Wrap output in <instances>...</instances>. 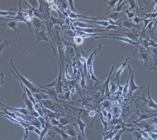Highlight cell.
<instances>
[{
  "label": "cell",
  "mask_w": 157,
  "mask_h": 140,
  "mask_svg": "<svg viewBox=\"0 0 157 140\" xmlns=\"http://www.w3.org/2000/svg\"><path fill=\"white\" fill-rule=\"evenodd\" d=\"M150 51L139 44L136 45L135 50L132 52L135 57L139 59L145 68L149 70H155Z\"/></svg>",
  "instance_id": "6da1fadb"
},
{
  "label": "cell",
  "mask_w": 157,
  "mask_h": 140,
  "mask_svg": "<svg viewBox=\"0 0 157 140\" xmlns=\"http://www.w3.org/2000/svg\"><path fill=\"white\" fill-rule=\"evenodd\" d=\"M10 68L9 70L13 73L16 78H17L19 82L23 83L24 85L25 86L32 94H37V93H48V92L44 89L39 88L37 87L33 84L29 80H27L26 78L21 75V74L17 71V69L16 68L13 60L10 58Z\"/></svg>",
  "instance_id": "7a4b0ae2"
},
{
  "label": "cell",
  "mask_w": 157,
  "mask_h": 140,
  "mask_svg": "<svg viewBox=\"0 0 157 140\" xmlns=\"http://www.w3.org/2000/svg\"><path fill=\"white\" fill-rule=\"evenodd\" d=\"M41 105L47 109L56 113H63L64 110L63 108L55 103H52L51 101L48 100H41L40 101Z\"/></svg>",
  "instance_id": "3957f363"
},
{
  "label": "cell",
  "mask_w": 157,
  "mask_h": 140,
  "mask_svg": "<svg viewBox=\"0 0 157 140\" xmlns=\"http://www.w3.org/2000/svg\"><path fill=\"white\" fill-rule=\"evenodd\" d=\"M128 68L129 70V73L130 74V81H129V91L130 96H132L133 92L135 90H137L138 89H141V88H144L145 87H139L134 82V72L131 69L130 65H128Z\"/></svg>",
  "instance_id": "277c9868"
},
{
  "label": "cell",
  "mask_w": 157,
  "mask_h": 140,
  "mask_svg": "<svg viewBox=\"0 0 157 140\" xmlns=\"http://www.w3.org/2000/svg\"><path fill=\"white\" fill-rule=\"evenodd\" d=\"M21 87L23 88L24 91V94L22 97V99H23V104H22V107L25 108L27 109L31 114L33 112L35 111V109L34 107V105L33 103L31 102V100L29 99L26 93L25 90L24 89L23 86H21Z\"/></svg>",
  "instance_id": "5b68a950"
},
{
  "label": "cell",
  "mask_w": 157,
  "mask_h": 140,
  "mask_svg": "<svg viewBox=\"0 0 157 140\" xmlns=\"http://www.w3.org/2000/svg\"><path fill=\"white\" fill-rule=\"evenodd\" d=\"M19 23V22L15 20H10L1 24V26L4 28H11L15 34L19 35L21 33V31L18 29V28Z\"/></svg>",
  "instance_id": "8992f818"
},
{
  "label": "cell",
  "mask_w": 157,
  "mask_h": 140,
  "mask_svg": "<svg viewBox=\"0 0 157 140\" xmlns=\"http://www.w3.org/2000/svg\"><path fill=\"white\" fill-rule=\"evenodd\" d=\"M0 105L2 106L3 107L7 109L14 110V111L19 112V113H21V114H23V115H25V116H26L28 118H29V119L30 120L33 119H34V117L30 116H31L30 112H29L27 109L25 108L22 107L21 108H14L9 107L5 105H3V104H2L1 103H0Z\"/></svg>",
  "instance_id": "52a82bcc"
},
{
  "label": "cell",
  "mask_w": 157,
  "mask_h": 140,
  "mask_svg": "<svg viewBox=\"0 0 157 140\" xmlns=\"http://www.w3.org/2000/svg\"><path fill=\"white\" fill-rule=\"evenodd\" d=\"M130 58L128 57L126 59V61H124V63H122V66L120 67V68L118 69V71L112 76L111 77L112 81L116 83V82L118 83L117 81H118V79H120V75L121 73L123 71L124 69V68L126 66V64H127V61L130 59Z\"/></svg>",
  "instance_id": "ba28073f"
},
{
  "label": "cell",
  "mask_w": 157,
  "mask_h": 140,
  "mask_svg": "<svg viewBox=\"0 0 157 140\" xmlns=\"http://www.w3.org/2000/svg\"><path fill=\"white\" fill-rule=\"evenodd\" d=\"M62 129L64 131L66 134L70 135V136L76 138L78 133L75 131V129L74 128L73 126L71 124H69L66 126H63Z\"/></svg>",
  "instance_id": "9c48e42d"
},
{
  "label": "cell",
  "mask_w": 157,
  "mask_h": 140,
  "mask_svg": "<svg viewBox=\"0 0 157 140\" xmlns=\"http://www.w3.org/2000/svg\"><path fill=\"white\" fill-rule=\"evenodd\" d=\"M101 38H109L118 39V40H121V41H123V42H126V43H129V44H132V45H135V46L139 44V42H134V41L132 40V39H129L125 37H120L117 36H101L100 37L95 38L94 39H99Z\"/></svg>",
  "instance_id": "30bf717a"
},
{
  "label": "cell",
  "mask_w": 157,
  "mask_h": 140,
  "mask_svg": "<svg viewBox=\"0 0 157 140\" xmlns=\"http://www.w3.org/2000/svg\"><path fill=\"white\" fill-rule=\"evenodd\" d=\"M101 49V44H100L99 45L98 47V48L95 50H94V51H93L91 54H90V56L89 57L88 59L86 62V66L87 68L88 71L89 69L90 66L91 62L93 61V59H94L95 56H96V55L98 53L99 51H100V50Z\"/></svg>",
  "instance_id": "8fae6325"
},
{
  "label": "cell",
  "mask_w": 157,
  "mask_h": 140,
  "mask_svg": "<svg viewBox=\"0 0 157 140\" xmlns=\"http://www.w3.org/2000/svg\"><path fill=\"white\" fill-rule=\"evenodd\" d=\"M80 113H81V109L79 111V113L77 117V119H75V121H76V123L78 124V126H79V130H80V132H81L82 135H83V137H85V134H84V130H85V127H86V124L84 123L83 121L81 120V119H80Z\"/></svg>",
  "instance_id": "7c38bea8"
},
{
  "label": "cell",
  "mask_w": 157,
  "mask_h": 140,
  "mask_svg": "<svg viewBox=\"0 0 157 140\" xmlns=\"http://www.w3.org/2000/svg\"><path fill=\"white\" fill-rule=\"evenodd\" d=\"M2 109L5 114H6V115L9 116L13 118V119L17 121H19V122H20V124H21V122H26V123H29V122L28 121L24 120L21 117L16 116L15 115V113H11V112H9V111H7V109L3 107Z\"/></svg>",
  "instance_id": "4fadbf2b"
},
{
  "label": "cell",
  "mask_w": 157,
  "mask_h": 140,
  "mask_svg": "<svg viewBox=\"0 0 157 140\" xmlns=\"http://www.w3.org/2000/svg\"><path fill=\"white\" fill-rule=\"evenodd\" d=\"M44 30L42 31H39V32H36V45L39 43L41 40H47L48 39L46 37V34H45V31Z\"/></svg>",
  "instance_id": "5bb4252c"
},
{
  "label": "cell",
  "mask_w": 157,
  "mask_h": 140,
  "mask_svg": "<svg viewBox=\"0 0 157 140\" xmlns=\"http://www.w3.org/2000/svg\"><path fill=\"white\" fill-rule=\"evenodd\" d=\"M11 43L10 39H6L2 44H0V57L6 51Z\"/></svg>",
  "instance_id": "9a60e30c"
},
{
  "label": "cell",
  "mask_w": 157,
  "mask_h": 140,
  "mask_svg": "<svg viewBox=\"0 0 157 140\" xmlns=\"http://www.w3.org/2000/svg\"><path fill=\"white\" fill-rule=\"evenodd\" d=\"M148 87V92L147 93H148V100H146L147 106L149 108L154 109H157V104L154 102V100L152 99V98L150 97V93H149L150 86H149Z\"/></svg>",
  "instance_id": "2e32d148"
},
{
  "label": "cell",
  "mask_w": 157,
  "mask_h": 140,
  "mask_svg": "<svg viewBox=\"0 0 157 140\" xmlns=\"http://www.w3.org/2000/svg\"><path fill=\"white\" fill-rule=\"evenodd\" d=\"M30 125L34 126L35 127L38 129L40 130V131H42V128H41V123L40 121H39L38 118L34 117V119L31 120V121L30 122Z\"/></svg>",
  "instance_id": "e0dca14e"
},
{
  "label": "cell",
  "mask_w": 157,
  "mask_h": 140,
  "mask_svg": "<svg viewBox=\"0 0 157 140\" xmlns=\"http://www.w3.org/2000/svg\"><path fill=\"white\" fill-rule=\"evenodd\" d=\"M113 68H114L113 67L112 69L111 70V72L110 73L109 76V78H108L107 81H106V82L105 83V95H106V96L107 97H109L110 94L109 92V84L110 80L111 79V75L113 71Z\"/></svg>",
  "instance_id": "ac0fdd59"
},
{
  "label": "cell",
  "mask_w": 157,
  "mask_h": 140,
  "mask_svg": "<svg viewBox=\"0 0 157 140\" xmlns=\"http://www.w3.org/2000/svg\"><path fill=\"white\" fill-rule=\"evenodd\" d=\"M78 30L80 31H84V32L87 33L88 34L89 33H95V32H105V31H108L106 30H100V29H91V28H78Z\"/></svg>",
  "instance_id": "d6986e66"
},
{
  "label": "cell",
  "mask_w": 157,
  "mask_h": 140,
  "mask_svg": "<svg viewBox=\"0 0 157 140\" xmlns=\"http://www.w3.org/2000/svg\"><path fill=\"white\" fill-rule=\"evenodd\" d=\"M40 103V102H39ZM34 109L35 110L39 113L40 116L43 117H44V112L42 110V107H41V104L37 103L36 105H34Z\"/></svg>",
  "instance_id": "ffe728a7"
},
{
  "label": "cell",
  "mask_w": 157,
  "mask_h": 140,
  "mask_svg": "<svg viewBox=\"0 0 157 140\" xmlns=\"http://www.w3.org/2000/svg\"><path fill=\"white\" fill-rule=\"evenodd\" d=\"M139 45H141L142 46L146 49L148 51L151 52V50L149 49V42L147 41V39H140L139 40Z\"/></svg>",
  "instance_id": "44dd1931"
},
{
  "label": "cell",
  "mask_w": 157,
  "mask_h": 140,
  "mask_svg": "<svg viewBox=\"0 0 157 140\" xmlns=\"http://www.w3.org/2000/svg\"><path fill=\"white\" fill-rule=\"evenodd\" d=\"M128 35L130 38L132 39V41L136 42H136H138V39H139V36L137 33H134V32H131V33H128V34H126Z\"/></svg>",
  "instance_id": "7402d4cb"
},
{
  "label": "cell",
  "mask_w": 157,
  "mask_h": 140,
  "mask_svg": "<svg viewBox=\"0 0 157 140\" xmlns=\"http://www.w3.org/2000/svg\"><path fill=\"white\" fill-rule=\"evenodd\" d=\"M99 114L100 115V119L101 120V123L103 124V126H104V132H106L107 131V130H108V126H109V123H108V121H105L103 119V115H102V113L101 112H99L98 111Z\"/></svg>",
  "instance_id": "603a6c76"
},
{
  "label": "cell",
  "mask_w": 157,
  "mask_h": 140,
  "mask_svg": "<svg viewBox=\"0 0 157 140\" xmlns=\"http://www.w3.org/2000/svg\"><path fill=\"white\" fill-rule=\"evenodd\" d=\"M126 130V128L123 127L121 130H120L119 131H117L116 133V135H114L113 137V138L114 140H120L121 139V135L123 132H124Z\"/></svg>",
  "instance_id": "cb8c5ba5"
},
{
  "label": "cell",
  "mask_w": 157,
  "mask_h": 140,
  "mask_svg": "<svg viewBox=\"0 0 157 140\" xmlns=\"http://www.w3.org/2000/svg\"><path fill=\"white\" fill-rule=\"evenodd\" d=\"M122 13H114L109 15V17L112 18V20H116L119 19L122 16Z\"/></svg>",
  "instance_id": "d4e9b609"
},
{
  "label": "cell",
  "mask_w": 157,
  "mask_h": 140,
  "mask_svg": "<svg viewBox=\"0 0 157 140\" xmlns=\"http://www.w3.org/2000/svg\"><path fill=\"white\" fill-rule=\"evenodd\" d=\"M17 15L16 12H6V11H0V15L4 16H15Z\"/></svg>",
  "instance_id": "484cf974"
},
{
  "label": "cell",
  "mask_w": 157,
  "mask_h": 140,
  "mask_svg": "<svg viewBox=\"0 0 157 140\" xmlns=\"http://www.w3.org/2000/svg\"><path fill=\"white\" fill-rule=\"evenodd\" d=\"M58 120L59 121L60 124L62 127H63V126H66V125L70 124L69 120L66 119V118H59Z\"/></svg>",
  "instance_id": "4316f807"
},
{
  "label": "cell",
  "mask_w": 157,
  "mask_h": 140,
  "mask_svg": "<svg viewBox=\"0 0 157 140\" xmlns=\"http://www.w3.org/2000/svg\"><path fill=\"white\" fill-rule=\"evenodd\" d=\"M153 51V56L154 57V66L155 68H156L157 66V49L154 48L152 49Z\"/></svg>",
  "instance_id": "83f0119b"
},
{
  "label": "cell",
  "mask_w": 157,
  "mask_h": 140,
  "mask_svg": "<svg viewBox=\"0 0 157 140\" xmlns=\"http://www.w3.org/2000/svg\"><path fill=\"white\" fill-rule=\"evenodd\" d=\"M29 3H30L31 5V7H33L34 9H37L39 7L38 2L37 1H27Z\"/></svg>",
  "instance_id": "f1b7e54d"
},
{
  "label": "cell",
  "mask_w": 157,
  "mask_h": 140,
  "mask_svg": "<svg viewBox=\"0 0 157 140\" xmlns=\"http://www.w3.org/2000/svg\"><path fill=\"white\" fill-rule=\"evenodd\" d=\"M130 74L129 73V76H128V79H127V82H126V84L124 86L123 90V93L124 94H127L128 92V88H129V81H130Z\"/></svg>",
  "instance_id": "f546056e"
},
{
  "label": "cell",
  "mask_w": 157,
  "mask_h": 140,
  "mask_svg": "<svg viewBox=\"0 0 157 140\" xmlns=\"http://www.w3.org/2000/svg\"><path fill=\"white\" fill-rule=\"evenodd\" d=\"M133 134L135 137L136 140H141L142 135L139 131H134Z\"/></svg>",
  "instance_id": "4dcf8cb0"
},
{
  "label": "cell",
  "mask_w": 157,
  "mask_h": 140,
  "mask_svg": "<svg viewBox=\"0 0 157 140\" xmlns=\"http://www.w3.org/2000/svg\"><path fill=\"white\" fill-rule=\"evenodd\" d=\"M38 119L40 121L41 125V128H42V129H43L45 127L46 122V120L43 117L40 116L38 118Z\"/></svg>",
  "instance_id": "1f68e13d"
},
{
  "label": "cell",
  "mask_w": 157,
  "mask_h": 140,
  "mask_svg": "<svg viewBox=\"0 0 157 140\" xmlns=\"http://www.w3.org/2000/svg\"><path fill=\"white\" fill-rule=\"evenodd\" d=\"M82 21H85L86 22H91V23H95L97 24H99L102 25L104 26H109V22L107 21H102V22H91V21H83V20H81Z\"/></svg>",
  "instance_id": "d6a6232c"
},
{
  "label": "cell",
  "mask_w": 157,
  "mask_h": 140,
  "mask_svg": "<svg viewBox=\"0 0 157 140\" xmlns=\"http://www.w3.org/2000/svg\"><path fill=\"white\" fill-rule=\"evenodd\" d=\"M154 19H152V18H150L149 19H144V29L146 28L147 27V25L149 24V23L153 21Z\"/></svg>",
  "instance_id": "836d02e7"
},
{
  "label": "cell",
  "mask_w": 157,
  "mask_h": 140,
  "mask_svg": "<svg viewBox=\"0 0 157 140\" xmlns=\"http://www.w3.org/2000/svg\"><path fill=\"white\" fill-rule=\"evenodd\" d=\"M154 116H148L146 115H142L140 116V119L138 120H137L136 121V122H138V121H141V120H143L146 119V118H148L151 117H153Z\"/></svg>",
  "instance_id": "e575fe53"
},
{
  "label": "cell",
  "mask_w": 157,
  "mask_h": 140,
  "mask_svg": "<svg viewBox=\"0 0 157 140\" xmlns=\"http://www.w3.org/2000/svg\"><path fill=\"white\" fill-rule=\"evenodd\" d=\"M103 108H104L108 109H109L111 107L110 103L109 101H105L104 102V104H103Z\"/></svg>",
  "instance_id": "d590c367"
},
{
  "label": "cell",
  "mask_w": 157,
  "mask_h": 140,
  "mask_svg": "<svg viewBox=\"0 0 157 140\" xmlns=\"http://www.w3.org/2000/svg\"><path fill=\"white\" fill-rule=\"evenodd\" d=\"M118 1H112L111 2H108V3L109 4V9H108V10L110 9L112 7H113L116 3Z\"/></svg>",
  "instance_id": "8d00e7d4"
},
{
  "label": "cell",
  "mask_w": 157,
  "mask_h": 140,
  "mask_svg": "<svg viewBox=\"0 0 157 140\" xmlns=\"http://www.w3.org/2000/svg\"><path fill=\"white\" fill-rule=\"evenodd\" d=\"M149 46H152L155 48L157 49V44L153 39H150L149 42Z\"/></svg>",
  "instance_id": "74e56055"
},
{
  "label": "cell",
  "mask_w": 157,
  "mask_h": 140,
  "mask_svg": "<svg viewBox=\"0 0 157 140\" xmlns=\"http://www.w3.org/2000/svg\"><path fill=\"white\" fill-rule=\"evenodd\" d=\"M76 138L77 140H87L86 138L83 137V135H82L80 132L78 133Z\"/></svg>",
  "instance_id": "f35d334b"
},
{
  "label": "cell",
  "mask_w": 157,
  "mask_h": 140,
  "mask_svg": "<svg viewBox=\"0 0 157 140\" xmlns=\"http://www.w3.org/2000/svg\"><path fill=\"white\" fill-rule=\"evenodd\" d=\"M115 83H116L112 81L111 83V88L110 91L111 93H114L116 90V86H115Z\"/></svg>",
  "instance_id": "ab89813d"
},
{
  "label": "cell",
  "mask_w": 157,
  "mask_h": 140,
  "mask_svg": "<svg viewBox=\"0 0 157 140\" xmlns=\"http://www.w3.org/2000/svg\"><path fill=\"white\" fill-rule=\"evenodd\" d=\"M4 74L3 73L0 74V87L5 83L4 81Z\"/></svg>",
  "instance_id": "60d3db41"
},
{
  "label": "cell",
  "mask_w": 157,
  "mask_h": 140,
  "mask_svg": "<svg viewBox=\"0 0 157 140\" xmlns=\"http://www.w3.org/2000/svg\"><path fill=\"white\" fill-rule=\"evenodd\" d=\"M107 117L108 118V123H109V126H110V121L112 120V115L110 111H109L107 113Z\"/></svg>",
  "instance_id": "b9f144b4"
},
{
  "label": "cell",
  "mask_w": 157,
  "mask_h": 140,
  "mask_svg": "<svg viewBox=\"0 0 157 140\" xmlns=\"http://www.w3.org/2000/svg\"><path fill=\"white\" fill-rule=\"evenodd\" d=\"M144 19H142V18H139V17H135L134 18L133 21L135 23L138 24L141 21H142V20H144Z\"/></svg>",
  "instance_id": "7bdbcfd3"
},
{
  "label": "cell",
  "mask_w": 157,
  "mask_h": 140,
  "mask_svg": "<svg viewBox=\"0 0 157 140\" xmlns=\"http://www.w3.org/2000/svg\"><path fill=\"white\" fill-rule=\"evenodd\" d=\"M125 13H127V14H128V17H129V19L130 18H132L134 17L135 15L134 13H130V12H129L128 10H126L125 11Z\"/></svg>",
  "instance_id": "ee69618b"
},
{
  "label": "cell",
  "mask_w": 157,
  "mask_h": 140,
  "mask_svg": "<svg viewBox=\"0 0 157 140\" xmlns=\"http://www.w3.org/2000/svg\"><path fill=\"white\" fill-rule=\"evenodd\" d=\"M75 41L77 44H81V43L83 42L82 37H76L75 39Z\"/></svg>",
  "instance_id": "f6af8a7d"
},
{
  "label": "cell",
  "mask_w": 157,
  "mask_h": 140,
  "mask_svg": "<svg viewBox=\"0 0 157 140\" xmlns=\"http://www.w3.org/2000/svg\"><path fill=\"white\" fill-rule=\"evenodd\" d=\"M146 15L147 16V17H150V18L154 19V18H155L157 17V12L155 13H153L151 14H149L148 15Z\"/></svg>",
  "instance_id": "bcb514c9"
},
{
  "label": "cell",
  "mask_w": 157,
  "mask_h": 140,
  "mask_svg": "<svg viewBox=\"0 0 157 140\" xmlns=\"http://www.w3.org/2000/svg\"><path fill=\"white\" fill-rule=\"evenodd\" d=\"M129 2L131 4V7H130V9H132L135 6L136 4L135 1H129Z\"/></svg>",
  "instance_id": "7dc6e473"
},
{
  "label": "cell",
  "mask_w": 157,
  "mask_h": 140,
  "mask_svg": "<svg viewBox=\"0 0 157 140\" xmlns=\"http://www.w3.org/2000/svg\"><path fill=\"white\" fill-rule=\"evenodd\" d=\"M34 131H35L37 134H38V135L40 137V134H41V131H40V130L36 128L34 130Z\"/></svg>",
  "instance_id": "c3c4849f"
},
{
  "label": "cell",
  "mask_w": 157,
  "mask_h": 140,
  "mask_svg": "<svg viewBox=\"0 0 157 140\" xmlns=\"http://www.w3.org/2000/svg\"><path fill=\"white\" fill-rule=\"evenodd\" d=\"M101 113H102L103 116H104L105 117H107V113H108V112L106 110H103Z\"/></svg>",
  "instance_id": "681fc988"
},
{
  "label": "cell",
  "mask_w": 157,
  "mask_h": 140,
  "mask_svg": "<svg viewBox=\"0 0 157 140\" xmlns=\"http://www.w3.org/2000/svg\"><path fill=\"white\" fill-rule=\"evenodd\" d=\"M157 11V5H156L155 6V10L154 11V13H155Z\"/></svg>",
  "instance_id": "f907efd6"
},
{
  "label": "cell",
  "mask_w": 157,
  "mask_h": 140,
  "mask_svg": "<svg viewBox=\"0 0 157 140\" xmlns=\"http://www.w3.org/2000/svg\"><path fill=\"white\" fill-rule=\"evenodd\" d=\"M28 135H26V136H24V139L23 140H26L27 138L28 137Z\"/></svg>",
  "instance_id": "816d5d0a"
},
{
  "label": "cell",
  "mask_w": 157,
  "mask_h": 140,
  "mask_svg": "<svg viewBox=\"0 0 157 140\" xmlns=\"http://www.w3.org/2000/svg\"><path fill=\"white\" fill-rule=\"evenodd\" d=\"M48 134H47V135H46V136L44 137V138H43V140H46V139H47V137H48Z\"/></svg>",
  "instance_id": "f5cc1de1"
},
{
  "label": "cell",
  "mask_w": 157,
  "mask_h": 140,
  "mask_svg": "<svg viewBox=\"0 0 157 140\" xmlns=\"http://www.w3.org/2000/svg\"><path fill=\"white\" fill-rule=\"evenodd\" d=\"M0 19H3V20H5V21H6V18H2V17H0Z\"/></svg>",
  "instance_id": "db71d44e"
},
{
  "label": "cell",
  "mask_w": 157,
  "mask_h": 140,
  "mask_svg": "<svg viewBox=\"0 0 157 140\" xmlns=\"http://www.w3.org/2000/svg\"><path fill=\"white\" fill-rule=\"evenodd\" d=\"M112 140H114V138H113V139H112Z\"/></svg>",
  "instance_id": "11a10c76"
},
{
  "label": "cell",
  "mask_w": 157,
  "mask_h": 140,
  "mask_svg": "<svg viewBox=\"0 0 157 140\" xmlns=\"http://www.w3.org/2000/svg\"><path fill=\"white\" fill-rule=\"evenodd\" d=\"M75 140H77V139H76H76H75Z\"/></svg>",
  "instance_id": "9f6ffc18"
}]
</instances>
